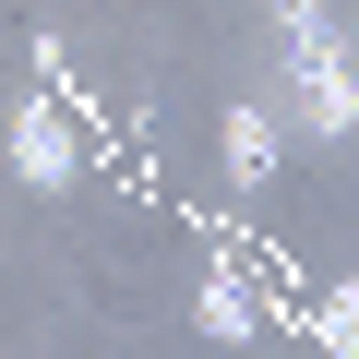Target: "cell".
Masks as SVG:
<instances>
[{
	"instance_id": "3957f363",
	"label": "cell",
	"mask_w": 359,
	"mask_h": 359,
	"mask_svg": "<svg viewBox=\"0 0 359 359\" xmlns=\"http://www.w3.org/2000/svg\"><path fill=\"white\" fill-rule=\"evenodd\" d=\"M359 25L347 13H323V0H276L264 13V60H323V48H347Z\"/></svg>"
},
{
	"instance_id": "8992f818",
	"label": "cell",
	"mask_w": 359,
	"mask_h": 359,
	"mask_svg": "<svg viewBox=\"0 0 359 359\" xmlns=\"http://www.w3.org/2000/svg\"><path fill=\"white\" fill-rule=\"evenodd\" d=\"M323 359H359V276L323 287Z\"/></svg>"
},
{
	"instance_id": "5b68a950",
	"label": "cell",
	"mask_w": 359,
	"mask_h": 359,
	"mask_svg": "<svg viewBox=\"0 0 359 359\" xmlns=\"http://www.w3.org/2000/svg\"><path fill=\"white\" fill-rule=\"evenodd\" d=\"M192 323H204V335H228V347H240V335H252V323H264V299H252V276H240V264H204V287H192Z\"/></svg>"
},
{
	"instance_id": "6da1fadb",
	"label": "cell",
	"mask_w": 359,
	"mask_h": 359,
	"mask_svg": "<svg viewBox=\"0 0 359 359\" xmlns=\"http://www.w3.org/2000/svg\"><path fill=\"white\" fill-rule=\"evenodd\" d=\"M264 120L311 132V144H347L359 132V36L323 48V60H264Z\"/></svg>"
},
{
	"instance_id": "7a4b0ae2",
	"label": "cell",
	"mask_w": 359,
	"mask_h": 359,
	"mask_svg": "<svg viewBox=\"0 0 359 359\" xmlns=\"http://www.w3.org/2000/svg\"><path fill=\"white\" fill-rule=\"evenodd\" d=\"M0 144H13V180H25V192H72V180H84V120H72V96H36V84H25Z\"/></svg>"
},
{
	"instance_id": "277c9868",
	"label": "cell",
	"mask_w": 359,
	"mask_h": 359,
	"mask_svg": "<svg viewBox=\"0 0 359 359\" xmlns=\"http://www.w3.org/2000/svg\"><path fill=\"white\" fill-rule=\"evenodd\" d=\"M276 120L264 108H228V132H216V156H228V192H264V180H276Z\"/></svg>"
}]
</instances>
